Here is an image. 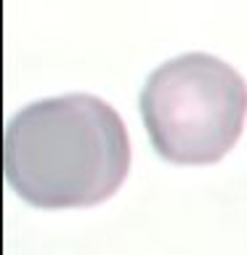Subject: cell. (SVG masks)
I'll return each instance as SVG.
<instances>
[{
	"mask_svg": "<svg viewBox=\"0 0 247 255\" xmlns=\"http://www.w3.org/2000/svg\"><path fill=\"white\" fill-rule=\"evenodd\" d=\"M5 178L43 210L91 207L130 170V138L115 107L91 93L32 101L5 128Z\"/></svg>",
	"mask_w": 247,
	"mask_h": 255,
	"instance_id": "6da1fadb",
	"label": "cell"
},
{
	"mask_svg": "<svg viewBox=\"0 0 247 255\" xmlns=\"http://www.w3.org/2000/svg\"><path fill=\"white\" fill-rule=\"evenodd\" d=\"M138 107L149 141L162 159L213 165L242 135L247 83L218 56L191 51L151 72Z\"/></svg>",
	"mask_w": 247,
	"mask_h": 255,
	"instance_id": "7a4b0ae2",
	"label": "cell"
}]
</instances>
